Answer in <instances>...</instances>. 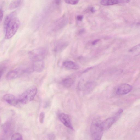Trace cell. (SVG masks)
I'll use <instances>...</instances> for the list:
<instances>
[{
	"mask_svg": "<svg viewBox=\"0 0 140 140\" xmlns=\"http://www.w3.org/2000/svg\"><path fill=\"white\" fill-rule=\"evenodd\" d=\"M20 21L13 11L6 17L4 23V28L6 39H11L14 36L20 27Z\"/></svg>",
	"mask_w": 140,
	"mask_h": 140,
	"instance_id": "6da1fadb",
	"label": "cell"
},
{
	"mask_svg": "<svg viewBox=\"0 0 140 140\" xmlns=\"http://www.w3.org/2000/svg\"><path fill=\"white\" fill-rule=\"evenodd\" d=\"M37 93V88L33 86L27 89L19 97L18 99L20 104H25L32 101Z\"/></svg>",
	"mask_w": 140,
	"mask_h": 140,
	"instance_id": "7a4b0ae2",
	"label": "cell"
},
{
	"mask_svg": "<svg viewBox=\"0 0 140 140\" xmlns=\"http://www.w3.org/2000/svg\"><path fill=\"white\" fill-rule=\"evenodd\" d=\"M48 53L47 49L41 47L34 49L28 53L29 56L32 62L44 60Z\"/></svg>",
	"mask_w": 140,
	"mask_h": 140,
	"instance_id": "3957f363",
	"label": "cell"
},
{
	"mask_svg": "<svg viewBox=\"0 0 140 140\" xmlns=\"http://www.w3.org/2000/svg\"><path fill=\"white\" fill-rule=\"evenodd\" d=\"M101 122L96 119L93 121L91 126V132L92 138L94 140H101L102 136L103 131L101 128Z\"/></svg>",
	"mask_w": 140,
	"mask_h": 140,
	"instance_id": "277c9868",
	"label": "cell"
},
{
	"mask_svg": "<svg viewBox=\"0 0 140 140\" xmlns=\"http://www.w3.org/2000/svg\"><path fill=\"white\" fill-rule=\"evenodd\" d=\"M2 132L3 134V140H6L10 137L13 129V124L10 122H7L2 126Z\"/></svg>",
	"mask_w": 140,
	"mask_h": 140,
	"instance_id": "5b68a950",
	"label": "cell"
},
{
	"mask_svg": "<svg viewBox=\"0 0 140 140\" xmlns=\"http://www.w3.org/2000/svg\"><path fill=\"white\" fill-rule=\"evenodd\" d=\"M133 87L129 84H121L117 89L116 93L118 95H122L126 94L131 92Z\"/></svg>",
	"mask_w": 140,
	"mask_h": 140,
	"instance_id": "8992f818",
	"label": "cell"
},
{
	"mask_svg": "<svg viewBox=\"0 0 140 140\" xmlns=\"http://www.w3.org/2000/svg\"><path fill=\"white\" fill-rule=\"evenodd\" d=\"M3 98L6 102L13 106H17L20 104L18 98L12 95L7 94L3 96Z\"/></svg>",
	"mask_w": 140,
	"mask_h": 140,
	"instance_id": "52a82bcc",
	"label": "cell"
},
{
	"mask_svg": "<svg viewBox=\"0 0 140 140\" xmlns=\"http://www.w3.org/2000/svg\"><path fill=\"white\" fill-rule=\"evenodd\" d=\"M59 118L60 121L64 126L71 129L74 130L70 118L68 114L64 113L60 114L59 115Z\"/></svg>",
	"mask_w": 140,
	"mask_h": 140,
	"instance_id": "ba28073f",
	"label": "cell"
},
{
	"mask_svg": "<svg viewBox=\"0 0 140 140\" xmlns=\"http://www.w3.org/2000/svg\"><path fill=\"white\" fill-rule=\"evenodd\" d=\"M117 119L118 118L115 116L111 117L101 122V126L103 131H105L109 129Z\"/></svg>",
	"mask_w": 140,
	"mask_h": 140,
	"instance_id": "9c48e42d",
	"label": "cell"
},
{
	"mask_svg": "<svg viewBox=\"0 0 140 140\" xmlns=\"http://www.w3.org/2000/svg\"><path fill=\"white\" fill-rule=\"evenodd\" d=\"M32 67L33 71L39 72H41L45 68V63L43 60L32 62Z\"/></svg>",
	"mask_w": 140,
	"mask_h": 140,
	"instance_id": "30bf717a",
	"label": "cell"
},
{
	"mask_svg": "<svg viewBox=\"0 0 140 140\" xmlns=\"http://www.w3.org/2000/svg\"><path fill=\"white\" fill-rule=\"evenodd\" d=\"M20 76V73L17 68L8 73L6 78L7 80H11L15 79Z\"/></svg>",
	"mask_w": 140,
	"mask_h": 140,
	"instance_id": "8fae6325",
	"label": "cell"
},
{
	"mask_svg": "<svg viewBox=\"0 0 140 140\" xmlns=\"http://www.w3.org/2000/svg\"><path fill=\"white\" fill-rule=\"evenodd\" d=\"M63 65L65 68L70 69L77 70L79 67L76 63L71 61H65L63 63Z\"/></svg>",
	"mask_w": 140,
	"mask_h": 140,
	"instance_id": "7c38bea8",
	"label": "cell"
},
{
	"mask_svg": "<svg viewBox=\"0 0 140 140\" xmlns=\"http://www.w3.org/2000/svg\"><path fill=\"white\" fill-rule=\"evenodd\" d=\"M23 1V0H13L10 4L9 8L12 10L18 8L22 4Z\"/></svg>",
	"mask_w": 140,
	"mask_h": 140,
	"instance_id": "4fadbf2b",
	"label": "cell"
},
{
	"mask_svg": "<svg viewBox=\"0 0 140 140\" xmlns=\"http://www.w3.org/2000/svg\"><path fill=\"white\" fill-rule=\"evenodd\" d=\"M95 84L93 82H90L86 84L84 86V93L87 94L90 92L95 87Z\"/></svg>",
	"mask_w": 140,
	"mask_h": 140,
	"instance_id": "5bb4252c",
	"label": "cell"
},
{
	"mask_svg": "<svg viewBox=\"0 0 140 140\" xmlns=\"http://www.w3.org/2000/svg\"><path fill=\"white\" fill-rule=\"evenodd\" d=\"M74 80L73 78H65L62 81V84L64 87L66 88H69L73 84Z\"/></svg>",
	"mask_w": 140,
	"mask_h": 140,
	"instance_id": "9a60e30c",
	"label": "cell"
},
{
	"mask_svg": "<svg viewBox=\"0 0 140 140\" xmlns=\"http://www.w3.org/2000/svg\"><path fill=\"white\" fill-rule=\"evenodd\" d=\"M101 4L103 6H110L117 4L118 3L117 0H101Z\"/></svg>",
	"mask_w": 140,
	"mask_h": 140,
	"instance_id": "2e32d148",
	"label": "cell"
},
{
	"mask_svg": "<svg viewBox=\"0 0 140 140\" xmlns=\"http://www.w3.org/2000/svg\"><path fill=\"white\" fill-rule=\"evenodd\" d=\"M129 51L136 55L139 54L140 53V44L132 48Z\"/></svg>",
	"mask_w": 140,
	"mask_h": 140,
	"instance_id": "e0dca14e",
	"label": "cell"
},
{
	"mask_svg": "<svg viewBox=\"0 0 140 140\" xmlns=\"http://www.w3.org/2000/svg\"><path fill=\"white\" fill-rule=\"evenodd\" d=\"M64 44L63 43H59L56 45L54 49V51L55 52H58L62 50L64 47Z\"/></svg>",
	"mask_w": 140,
	"mask_h": 140,
	"instance_id": "ac0fdd59",
	"label": "cell"
},
{
	"mask_svg": "<svg viewBox=\"0 0 140 140\" xmlns=\"http://www.w3.org/2000/svg\"><path fill=\"white\" fill-rule=\"evenodd\" d=\"M11 140H23V138L22 136L20 133H17L13 134L11 136Z\"/></svg>",
	"mask_w": 140,
	"mask_h": 140,
	"instance_id": "d6986e66",
	"label": "cell"
},
{
	"mask_svg": "<svg viewBox=\"0 0 140 140\" xmlns=\"http://www.w3.org/2000/svg\"><path fill=\"white\" fill-rule=\"evenodd\" d=\"M80 0H65V2L69 4L75 5L79 2Z\"/></svg>",
	"mask_w": 140,
	"mask_h": 140,
	"instance_id": "ffe728a7",
	"label": "cell"
},
{
	"mask_svg": "<svg viewBox=\"0 0 140 140\" xmlns=\"http://www.w3.org/2000/svg\"><path fill=\"white\" fill-rule=\"evenodd\" d=\"M45 118V113L43 112H42L40 113L39 116V121L40 123L41 124L43 123Z\"/></svg>",
	"mask_w": 140,
	"mask_h": 140,
	"instance_id": "44dd1931",
	"label": "cell"
},
{
	"mask_svg": "<svg viewBox=\"0 0 140 140\" xmlns=\"http://www.w3.org/2000/svg\"><path fill=\"white\" fill-rule=\"evenodd\" d=\"M6 69V67L4 65H2V66H1V68H0V74H1V78L2 76L3 75V74L4 73L5 70Z\"/></svg>",
	"mask_w": 140,
	"mask_h": 140,
	"instance_id": "7402d4cb",
	"label": "cell"
},
{
	"mask_svg": "<svg viewBox=\"0 0 140 140\" xmlns=\"http://www.w3.org/2000/svg\"><path fill=\"white\" fill-rule=\"evenodd\" d=\"M55 138V136L54 134L51 133L47 135V138L50 140H54Z\"/></svg>",
	"mask_w": 140,
	"mask_h": 140,
	"instance_id": "603a6c76",
	"label": "cell"
},
{
	"mask_svg": "<svg viewBox=\"0 0 140 140\" xmlns=\"http://www.w3.org/2000/svg\"><path fill=\"white\" fill-rule=\"evenodd\" d=\"M118 3L125 4L129 3L130 0H117Z\"/></svg>",
	"mask_w": 140,
	"mask_h": 140,
	"instance_id": "cb8c5ba5",
	"label": "cell"
},
{
	"mask_svg": "<svg viewBox=\"0 0 140 140\" xmlns=\"http://www.w3.org/2000/svg\"><path fill=\"white\" fill-rule=\"evenodd\" d=\"M123 110H122V109H120V110H119L117 112V113L116 114V116L115 117H116L118 118V117L123 112Z\"/></svg>",
	"mask_w": 140,
	"mask_h": 140,
	"instance_id": "d4e9b609",
	"label": "cell"
},
{
	"mask_svg": "<svg viewBox=\"0 0 140 140\" xmlns=\"http://www.w3.org/2000/svg\"><path fill=\"white\" fill-rule=\"evenodd\" d=\"M0 22H1L3 20L4 16L3 11V9H2L1 7L0 8Z\"/></svg>",
	"mask_w": 140,
	"mask_h": 140,
	"instance_id": "484cf974",
	"label": "cell"
},
{
	"mask_svg": "<svg viewBox=\"0 0 140 140\" xmlns=\"http://www.w3.org/2000/svg\"><path fill=\"white\" fill-rule=\"evenodd\" d=\"M83 18V16L82 15H78L77 17V19L78 21H81Z\"/></svg>",
	"mask_w": 140,
	"mask_h": 140,
	"instance_id": "4316f807",
	"label": "cell"
},
{
	"mask_svg": "<svg viewBox=\"0 0 140 140\" xmlns=\"http://www.w3.org/2000/svg\"><path fill=\"white\" fill-rule=\"evenodd\" d=\"M61 0H54L55 3L56 4L59 5L61 3Z\"/></svg>",
	"mask_w": 140,
	"mask_h": 140,
	"instance_id": "83f0119b",
	"label": "cell"
},
{
	"mask_svg": "<svg viewBox=\"0 0 140 140\" xmlns=\"http://www.w3.org/2000/svg\"><path fill=\"white\" fill-rule=\"evenodd\" d=\"M90 11L92 13H94L95 11V9L93 7L91 8L90 9Z\"/></svg>",
	"mask_w": 140,
	"mask_h": 140,
	"instance_id": "f1b7e54d",
	"label": "cell"
},
{
	"mask_svg": "<svg viewBox=\"0 0 140 140\" xmlns=\"http://www.w3.org/2000/svg\"><path fill=\"white\" fill-rule=\"evenodd\" d=\"M99 41V40H95V41H94L92 43L93 45H95V44H96L97 43V42H98Z\"/></svg>",
	"mask_w": 140,
	"mask_h": 140,
	"instance_id": "f546056e",
	"label": "cell"
},
{
	"mask_svg": "<svg viewBox=\"0 0 140 140\" xmlns=\"http://www.w3.org/2000/svg\"><path fill=\"white\" fill-rule=\"evenodd\" d=\"M137 25H140V21L137 23Z\"/></svg>",
	"mask_w": 140,
	"mask_h": 140,
	"instance_id": "4dcf8cb0",
	"label": "cell"
}]
</instances>
